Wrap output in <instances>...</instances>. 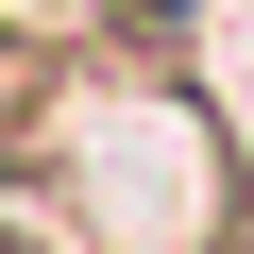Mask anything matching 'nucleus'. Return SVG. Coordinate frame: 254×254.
Segmentation results:
<instances>
[{"label": "nucleus", "mask_w": 254, "mask_h": 254, "mask_svg": "<svg viewBox=\"0 0 254 254\" xmlns=\"http://www.w3.org/2000/svg\"><path fill=\"white\" fill-rule=\"evenodd\" d=\"M0 254H68V237H17V220H0Z\"/></svg>", "instance_id": "nucleus-2"}, {"label": "nucleus", "mask_w": 254, "mask_h": 254, "mask_svg": "<svg viewBox=\"0 0 254 254\" xmlns=\"http://www.w3.org/2000/svg\"><path fill=\"white\" fill-rule=\"evenodd\" d=\"M51 102H68L51 34H0V170H34V153H51Z\"/></svg>", "instance_id": "nucleus-1"}]
</instances>
